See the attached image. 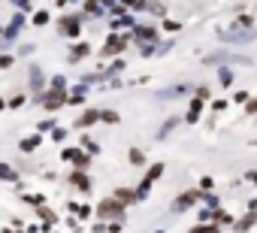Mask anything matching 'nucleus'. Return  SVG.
I'll return each mask as SVG.
<instances>
[]
</instances>
